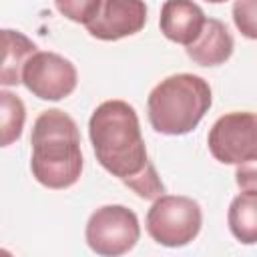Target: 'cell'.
<instances>
[{
	"mask_svg": "<svg viewBox=\"0 0 257 257\" xmlns=\"http://www.w3.org/2000/svg\"><path fill=\"white\" fill-rule=\"evenodd\" d=\"M88 137L98 165L141 199H157L165 185L149 161L137 110L120 98L100 102L88 120Z\"/></svg>",
	"mask_w": 257,
	"mask_h": 257,
	"instance_id": "cell-1",
	"label": "cell"
},
{
	"mask_svg": "<svg viewBox=\"0 0 257 257\" xmlns=\"http://www.w3.org/2000/svg\"><path fill=\"white\" fill-rule=\"evenodd\" d=\"M32 177L46 189L62 191L80 179L82 151L80 133L70 114L48 108L38 114L30 135Z\"/></svg>",
	"mask_w": 257,
	"mask_h": 257,
	"instance_id": "cell-2",
	"label": "cell"
},
{
	"mask_svg": "<svg viewBox=\"0 0 257 257\" xmlns=\"http://www.w3.org/2000/svg\"><path fill=\"white\" fill-rule=\"evenodd\" d=\"M211 102L213 92L205 78L191 72L171 74L149 92V122L161 135L181 137L197 128Z\"/></svg>",
	"mask_w": 257,
	"mask_h": 257,
	"instance_id": "cell-3",
	"label": "cell"
},
{
	"mask_svg": "<svg viewBox=\"0 0 257 257\" xmlns=\"http://www.w3.org/2000/svg\"><path fill=\"white\" fill-rule=\"evenodd\" d=\"M203 225L201 205L185 195H159L147 211L145 227L163 247H185L197 239Z\"/></svg>",
	"mask_w": 257,
	"mask_h": 257,
	"instance_id": "cell-4",
	"label": "cell"
},
{
	"mask_svg": "<svg viewBox=\"0 0 257 257\" xmlns=\"http://www.w3.org/2000/svg\"><path fill=\"white\" fill-rule=\"evenodd\" d=\"M141 237V225L135 211L124 205L98 207L86 221L84 239L90 251L102 257L128 253Z\"/></svg>",
	"mask_w": 257,
	"mask_h": 257,
	"instance_id": "cell-5",
	"label": "cell"
},
{
	"mask_svg": "<svg viewBox=\"0 0 257 257\" xmlns=\"http://www.w3.org/2000/svg\"><path fill=\"white\" fill-rule=\"evenodd\" d=\"M209 153L223 165H243L257 159L255 112H227L219 116L207 137Z\"/></svg>",
	"mask_w": 257,
	"mask_h": 257,
	"instance_id": "cell-6",
	"label": "cell"
},
{
	"mask_svg": "<svg viewBox=\"0 0 257 257\" xmlns=\"http://www.w3.org/2000/svg\"><path fill=\"white\" fill-rule=\"evenodd\" d=\"M22 84L40 100H62L74 92L78 72L62 54L36 50L22 66Z\"/></svg>",
	"mask_w": 257,
	"mask_h": 257,
	"instance_id": "cell-7",
	"label": "cell"
},
{
	"mask_svg": "<svg viewBox=\"0 0 257 257\" xmlns=\"http://www.w3.org/2000/svg\"><path fill=\"white\" fill-rule=\"evenodd\" d=\"M147 24L145 0H102L98 14L86 24V32L104 42L141 32Z\"/></svg>",
	"mask_w": 257,
	"mask_h": 257,
	"instance_id": "cell-8",
	"label": "cell"
},
{
	"mask_svg": "<svg viewBox=\"0 0 257 257\" xmlns=\"http://www.w3.org/2000/svg\"><path fill=\"white\" fill-rule=\"evenodd\" d=\"M207 16L193 0H167L161 8L159 26L165 38L177 44H191L203 30Z\"/></svg>",
	"mask_w": 257,
	"mask_h": 257,
	"instance_id": "cell-9",
	"label": "cell"
},
{
	"mask_svg": "<svg viewBox=\"0 0 257 257\" xmlns=\"http://www.w3.org/2000/svg\"><path fill=\"white\" fill-rule=\"evenodd\" d=\"M233 48L235 42L227 26L217 18H207L199 36L185 46V52L199 66H219L231 58Z\"/></svg>",
	"mask_w": 257,
	"mask_h": 257,
	"instance_id": "cell-10",
	"label": "cell"
},
{
	"mask_svg": "<svg viewBox=\"0 0 257 257\" xmlns=\"http://www.w3.org/2000/svg\"><path fill=\"white\" fill-rule=\"evenodd\" d=\"M36 52V44L22 32L0 28V86H18L22 66Z\"/></svg>",
	"mask_w": 257,
	"mask_h": 257,
	"instance_id": "cell-11",
	"label": "cell"
},
{
	"mask_svg": "<svg viewBox=\"0 0 257 257\" xmlns=\"http://www.w3.org/2000/svg\"><path fill=\"white\" fill-rule=\"evenodd\" d=\"M227 223L233 237L243 245L257 241V191H241L231 201Z\"/></svg>",
	"mask_w": 257,
	"mask_h": 257,
	"instance_id": "cell-12",
	"label": "cell"
},
{
	"mask_svg": "<svg viewBox=\"0 0 257 257\" xmlns=\"http://www.w3.org/2000/svg\"><path fill=\"white\" fill-rule=\"evenodd\" d=\"M26 122V106L12 90L0 88V149L14 145L22 137Z\"/></svg>",
	"mask_w": 257,
	"mask_h": 257,
	"instance_id": "cell-13",
	"label": "cell"
},
{
	"mask_svg": "<svg viewBox=\"0 0 257 257\" xmlns=\"http://www.w3.org/2000/svg\"><path fill=\"white\" fill-rule=\"evenodd\" d=\"M56 10L76 24H88L100 10L102 0H54Z\"/></svg>",
	"mask_w": 257,
	"mask_h": 257,
	"instance_id": "cell-14",
	"label": "cell"
},
{
	"mask_svg": "<svg viewBox=\"0 0 257 257\" xmlns=\"http://www.w3.org/2000/svg\"><path fill=\"white\" fill-rule=\"evenodd\" d=\"M255 2L257 0H235L233 4V22L237 26V30L249 38L255 40L257 38V18H255Z\"/></svg>",
	"mask_w": 257,
	"mask_h": 257,
	"instance_id": "cell-15",
	"label": "cell"
},
{
	"mask_svg": "<svg viewBox=\"0 0 257 257\" xmlns=\"http://www.w3.org/2000/svg\"><path fill=\"white\" fill-rule=\"evenodd\" d=\"M237 185L241 191H257V173H255V161L237 165Z\"/></svg>",
	"mask_w": 257,
	"mask_h": 257,
	"instance_id": "cell-16",
	"label": "cell"
},
{
	"mask_svg": "<svg viewBox=\"0 0 257 257\" xmlns=\"http://www.w3.org/2000/svg\"><path fill=\"white\" fill-rule=\"evenodd\" d=\"M205 2H209V4H221V2H227V0H205Z\"/></svg>",
	"mask_w": 257,
	"mask_h": 257,
	"instance_id": "cell-17",
	"label": "cell"
}]
</instances>
